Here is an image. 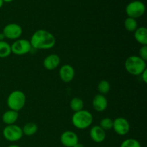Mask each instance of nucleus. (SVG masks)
Listing matches in <instances>:
<instances>
[{
    "label": "nucleus",
    "instance_id": "obj_18",
    "mask_svg": "<svg viewBox=\"0 0 147 147\" xmlns=\"http://www.w3.org/2000/svg\"><path fill=\"white\" fill-rule=\"evenodd\" d=\"M11 53V45L4 40L0 41V58L9 57Z\"/></svg>",
    "mask_w": 147,
    "mask_h": 147
},
{
    "label": "nucleus",
    "instance_id": "obj_6",
    "mask_svg": "<svg viewBox=\"0 0 147 147\" xmlns=\"http://www.w3.org/2000/svg\"><path fill=\"white\" fill-rule=\"evenodd\" d=\"M3 136L6 140L10 142H18L22 138V129L15 124L7 125L4 127L2 131Z\"/></svg>",
    "mask_w": 147,
    "mask_h": 147
},
{
    "label": "nucleus",
    "instance_id": "obj_24",
    "mask_svg": "<svg viewBox=\"0 0 147 147\" xmlns=\"http://www.w3.org/2000/svg\"><path fill=\"white\" fill-rule=\"evenodd\" d=\"M139 57L146 62L147 60V45H142L139 49Z\"/></svg>",
    "mask_w": 147,
    "mask_h": 147
},
{
    "label": "nucleus",
    "instance_id": "obj_28",
    "mask_svg": "<svg viewBox=\"0 0 147 147\" xmlns=\"http://www.w3.org/2000/svg\"><path fill=\"white\" fill-rule=\"evenodd\" d=\"M7 147H20V146L17 144H11V145H9V146H8Z\"/></svg>",
    "mask_w": 147,
    "mask_h": 147
},
{
    "label": "nucleus",
    "instance_id": "obj_21",
    "mask_svg": "<svg viewBox=\"0 0 147 147\" xmlns=\"http://www.w3.org/2000/svg\"><path fill=\"white\" fill-rule=\"evenodd\" d=\"M111 86L110 83L106 80H100L98 84V90L99 91L100 94H102L104 96L105 94H107L110 91Z\"/></svg>",
    "mask_w": 147,
    "mask_h": 147
},
{
    "label": "nucleus",
    "instance_id": "obj_20",
    "mask_svg": "<svg viewBox=\"0 0 147 147\" xmlns=\"http://www.w3.org/2000/svg\"><path fill=\"white\" fill-rule=\"evenodd\" d=\"M124 27L129 32H134L138 28L137 21L136 19L127 17L124 21Z\"/></svg>",
    "mask_w": 147,
    "mask_h": 147
},
{
    "label": "nucleus",
    "instance_id": "obj_1",
    "mask_svg": "<svg viewBox=\"0 0 147 147\" xmlns=\"http://www.w3.org/2000/svg\"><path fill=\"white\" fill-rule=\"evenodd\" d=\"M32 47L37 50H48L55 45L56 39L50 32L38 30L34 32L30 39Z\"/></svg>",
    "mask_w": 147,
    "mask_h": 147
},
{
    "label": "nucleus",
    "instance_id": "obj_4",
    "mask_svg": "<svg viewBox=\"0 0 147 147\" xmlns=\"http://www.w3.org/2000/svg\"><path fill=\"white\" fill-rule=\"evenodd\" d=\"M26 103V96L21 90H14L9 95L7 100L8 107L18 112L23 109Z\"/></svg>",
    "mask_w": 147,
    "mask_h": 147
},
{
    "label": "nucleus",
    "instance_id": "obj_26",
    "mask_svg": "<svg viewBox=\"0 0 147 147\" xmlns=\"http://www.w3.org/2000/svg\"><path fill=\"white\" fill-rule=\"evenodd\" d=\"M73 147H85V146H84V145L83 144L79 143V142H78V143L76 144L75 145V146H73Z\"/></svg>",
    "mask_w": 147,
    "mask_h": 147
},
{
    "label": "nucleus",
    "instance_id": "obj_8",
    "mask_svg": "<svg viewBox=\"0 0 147 147\" xmlns=\"http://www.w3.org/2000/svg\"><path fill=\"white\" fill-rule=\"evenodd\" d=\"M2 33L5 38L9 40H18L22 34V29L19 24L10 23L4 27Z\"/></svg>",
    "mask_w": 147,
    "mask_h": 147
},
{
    "label": "nucleus",
    "instance_id": "obj_17",
    "mask_svg": "<svg viewBox=\"0 0 147 147\" xmlns=\"http://www.w3.org/2000/svg\"><path fill=\"white\" fill-rule=\"evenodd\" d=\"M22 129L23 134L30 136L37 133V130H38V126H37L36 123L30 122V123H26L24 127H23V129Z\"/></svg>",
    "mask_w": 147,
    "mask_h": 147
},
{
    "label": "nucleus",
    "instance_id": "obj_11",
    "mask_svg": "<svg viewBox=\"0 0 147 147\" xmlns=\"http://www.w3.org/2000/svg\"><path fill=\"white\" fill-rule=\"evenodd\" d=\"M74 67L70 65H64L59 70V76L60 79L65 83H70L75 77Z\"/></svg>",
    "mask_w": 147,
    "mask_h": 147
},
{
    "label": "nucleus",
    "instance_id": "obj_9",
    "mask_svg": "<svg viewBox=\"0 0 147 147\" xmlns=\"http://www.w3.org/2000/svg\"><path fill=\"white\" fill-rule=\"evenodd\" d=\"M114 131L120 136H125L130 131V124L127 119L123 117H118L113 120V128Z\"/></svg>",
    "mask_w": 147,
    "mask_h": 147
},
{
    "label": "nucleus",
    "instance_id": "obj_15",
    "mask_svg": "<svg viewBox=\"0 0 147 147\" xmlns=\"http://www.w3.org/2000/svg\"><path fill=\"white\" fill-rule=\"evenodd\" d=\"M134 37L137 42L142 45H147V29L145 27H138L134 32Z\"/></svg>",
    "mask_w": 147,
    "mask_h": 147
},
{
    "label": "nucleus",
    "instance_id": "obj_25",
    "mask_svg": "<svg viewBox=\"0 0 147 147\" xmlns=\"http://www.w3.org/2000/svg\"><path fill=\"white\" fill-rule=\"evenodd\" d=\"M140 76L141 77H142V80H143L145 83H147V69H146Z\"/></svg>",
    "mask_w": 147,
    "mask_h": 147
},
{
    "label": "nucleus",
    "instance_id": "obj_27",
    "mask_svg": "<svg viewBox=\"0 0 147 147\" xmlns=\"http://www.w3.org/2000/svg\"><path fill=\"white\" fill-rule=\"evenodd\" d=\"M4 38H5V37H4L3 33H0V41H2V40H4Z\"/></svg>",
    "mask_w": 147,
    "mask_h": 147
},
{
    "label": "nucleus",
    "instance_id": "obj_22",
    "mask_svg": "<svg viewBox=\"0 0 147 147\" xmlns=\"http://www.w3.org/2000/svg\"><path fill=\"white\" fill-rule=\"evenodd\" d=\"M113 121L110 118H103L100 121L99 126L104 131H109L113 128Z\"/></svg>",
    "mask_w": 147,
    "mask_h": 147
},
{
    "label": "nucleus",
    "instance_id": "obj_5",
    "mask_svg": "<svg viewBox=\"0 0 147 147\" xmlns=\"http://www.w3.org/2000/svg\"><path fill=\"white\" fill-rule=\"evenodd\" d=\"M146 11L145 4L142 1L135 0L131 1L126 7V13L128 17L137 19L144 15Z\"/></svg>",
    "mask_w": 147,
    "mask_h": 147
},
{
    "label": "nucleus",
    "instance_id": "obj_2",
    "mask_svg": "<svg viewBox=\"0 0 147 147\" xmlns=\"http://www.w3.org/2000/svg\"><path fill=\"white\" fill-rule=\"evenodd\" d=\"M125 68L132 76H140L146 69V63L139 56L131 55L126 60Z\"/></svg>",
    "mask_w": 147,
    "mask_h": 147
},
{
    "label": "nucleus",
    "instance_id": "obj_16",
    "mask_svg": "<svg viewBox=\"0 0 147 147\" xmlns=\"http://www.w3.org/2000/svg\"><path fill=\"white\" fill-rule=\"evenodd\" d=\"M18 112L9 109L3 113L1 119L6 125H12L15 123L18 119Z\"/></svg>",
    "mask_w": 147,
    "mask_h": 147
},
{
    "label": "nucleus",
    "instance_id": "obj_12",
    "mask_svg": "<svg viewBox=\"0 0 147 147\" xmlns=\"http://www.w3.org/2000/svg\"><path fill=\"white\" fill-rule=\"evenodd\" d=\"M90 137L96 143H102L106 137V131L103 130L100 126H95L90 129Z\"/></svg>",
    "mask_w": 147,
    "mask_h": 147
},
{
    "label": "nucleus",
    "instance_id": "obj_19",
    "mask_svg": "<svg viewBox=\"0 0 147 147\" xmlns=\"http://www.w3.org/2000/svg\"><path fill=\"white\" fill-rule=\"evenodd\" d=\"M70 109H72V111H73L74 112L80 111L83 110V107H84V103H83V100L80 98H73L71 100H70Z\"/></svg>",
    "mask_w": 147,
    "mask_h": 147
},
{
    "label": "nucleus",
    "instance_id": "obj_23",
    "mask_svg": "<svg viewBox=\"0 0 147 147\" xmlns=\"http://www.w3.org/2000/svg\"><path fill=\"white\" fill-rule=\"evenodd\" d=\"M120 147H142V146L136 139H127L122 142Z\"/></svg>",
    "mask_w": 147,
    "mask_h": 147
},
{
    "label": "nucleus",
    "instance_id": "obj_29",
    "mask_svg": "<svg viewBox=\"0 0 147 147\" xmlns=\"http://www.w3.org/2000/svg\"><path fill=\"white\" fill-rule=\"evenodd\" d=\"M12 1H14V0H3V1H4V2H6V3L11 2Z\"/></svg>",
    "mask_w": 147,
    "mask_h": 147
},
{
    "label": "nucleus",
    "instance_id": "obj_14",
    "mask_svg": "<svg viewBox=\"0 0 147 147\" xmlns=\"http://www.w3.org/2000/svg\"><path fill=\"white\" fill-rule=\"evenodd\" d=\"M93 107L98 112H103L107 109L108 100L102 94H97L93 99Z\"/></svg>",
    "mask_w": 147,
    "mask_h": 147
},
{
    "label": "nucleus",
    "instance_id": "obj_30",
    "mask_svg": "<svg viewBox=\"0 0 147 147\" xmlns=\"http://www.w3.org/2000/svg\"><path fill=\"white\" fill-rule=\"evenodd\" d=\"M3 4H4V1H3V0H0V9H1V7L3 6Z\"/></svg>",
    "mask_w": 147,
    "mask_h": 147
},
{
    "label": "nucleus",
    "instance_id": "obj_3",
    "mask_svg": "<svg viewBox=\"0 0 147 147\" xmlns=\"http://www.w3.org/2000/svg\"><path fill=\"white\" fill-rule=\"evenodd\" d=\"M93 118L91 113L88 111L81 110L75 112L72 116V123L73 126L78 129H86L90 127L93 123Z\"/></svg>",
    "mask_w": 147,
    "mask_h": 147
},
{
    "label": "nucleus",
    "instance_id": "obj_7",
    "mask_svg": "<svg viewBox=\"0 0 147 147\" xmlns=\"http://www.w3.org/2000/svg\"><path fill=\"white\" fill-rule=\"evenodd\" d=\"M32 49L31 44L29 40L25 39H18L11 45V53L16 55H23L27 54Z\"/></svg>",
    "mask_w": 147,
    "mask_h": 147
},
{
    "label": "nucleus",
    "instance_id": "obj_10",
    "mask_svg": "<svg viewBox=\"0 0 147 147\" xmlns=\"http://www.w3.org/2000/svg\"><path fill=\"white\" fill-rule=\"evenodd\" d=\"M60 142L65 147H73L78 143V136L72 131H66L60 136Z\"/></svg>",
    "mask_w": 147,
    "mask_h": 147
},
{
    "label": "nucleus",
    "instance_id": "obj_13",
    "mask_svg": "<svg viewBox=\"0 0 147 147\" xmlns=\"http://www.w3.org/2000/svg\"><path fill=\"white\" fill-rule=\"evenodd\" d=\"M60 63V58L57 55L51 54L47 55L43 60V65L47 70H53L57 68Z\"/></svg>",
    "mask_w": 147,
    "mask_h": 147
}]
</instances>
